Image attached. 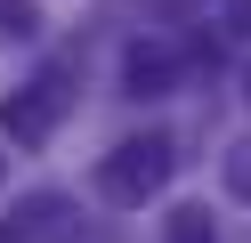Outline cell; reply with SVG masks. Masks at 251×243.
Masks as SVG:
<instances>
[{
    "instance_id": "6da1fadb",
    "label": "cell",
    "mask_w": 251,
    "mask_h": 243,
    "mask_svg": "<svg viewBox=\"0 0 251 243\" xmlns=\"http://www.w3.org/2000/svg\"><path fill=\"white\" fill-rule=\"evenodd\" d=\"M162 178H170V138H162V130L122 138L114 154L98 162V194H105V203H122V211H138L146 194H162Z\"/></svg>"
},
{
    "instance_id": "52a82bcc",
    "label": "cell",
    "mask_w": 251,
    "mask_h": 243,
    "mask_svg": "<svg viewBox=\"0 0 251 243\" xmlns=\"http://www.w3.org/2000/svg\"><path fill=\"white\" fill-rule=\"evenodd\" d=\"M227 8V32H251V0H219Z\"/></svg>"
},
{
    "instance_id": "7a4b0ae2",
    "label": "cell",
    "mask_w": 251,
    "mask_h": 243,
    "mask_svg": "<svg viewBox=\"0 0 251 243\" xmlns=\"http://www.w3.org/2000/svg\"><path fill=\"white\" fill-rule=\"evenodd\" d=\"M65 106H73L65 73H41L33 89H17L8 106H0V130H8L17 146H49V138H57V122H65Z\"/></svg>"
},
{
    "instance_id": "277c9868",
    "label": "cell",
    "mask_w": 251,
    "mask_h": 243,
    "mask_svg": "<svg viewBox=\"0 0 251 243\" xmlns=\"http://www.w3.org/2000/svg\"><path fill=\"white\" fill-rule=\"evenodd\" d=\"M162 243H219V227H211V211H202V203H178V211H170V227H162Z\"/></svg>"
},
{
    "instance_id": "30bf717a",
    "label": "cell",
    "mask_w": 251,
    "mask_h": 243,
    "mask_svg": "<svg viewBox=\"0 0 251 243\" xmlns=\"http://www.w3.org/2000/svg\"><path fill=\"white\" fill-rule=\"evenodd\" d=\"M0 178H8V162H0Z\"/></svg>"
},
{
    "instance_id": "ba28073f",
    "label": "cell",
    "mask_w": 251,
    "mask_h": 243,
    "mask_svg": "<svg viewBox=\"0 0 251 243\" xmlns=\"http://www.w3.org/2000/svg\"><path fill=\"white\" fill-rule=\"evenodd\" d=\"M0 243H17V219H0Z\"/></svg>"
},
{
    "instance_id": "9c48e42d",
    "label": "cell",
    "mask_w": 251,
    "mask_h": 243,
    "mask_svg": "<svg viewBox=\"0 0 251 243\" xmlns=\"http://www.w3.org/2000/svg\"><path fill=\"white\" fill-rule=\"evenodd\" d=\"M243 97H251V73H243Z\"/></svg>"
},
{
    "instance_id": "8992f818",
    "label": "cell",
    "mask_w": 251,
    "mask_h": 243,
    "mask_svg": "<svg viewBox=\"0 0 251 243\" xmlns=\"http://www.w3.org/2000/svg\"><path fill=\"white\" fill-rule=\"evenodd\" d=\"M227 194L251 203V146H227Z\"/></svg>"
},
{
    "instance_id": "5b68a950",
    "label": "cell",
    "mask_w": 251,
    "mask_h": 243,
    "mask_svg": "<svg viewBox=\"0 0 251 243\" xmlns=\"http://www.w3.org/2000/svg\"><path fill=\"white\" fill-rule=\"evenodd\" d=\"M0 32H8V41H33V32H41V8H33V0H0Z\"/></svg>"
},
{
    "instance_id": "3957f363",
    "label": "cell",
    "mask_w": 251,
    "mask_h": 243,
    "mask_svg": "<svg viewBox=\"0 0 251 243\" xmlns=\"http://www.w3.org/2000/svg\"><path fill=\"white\" fill-rule=\"evenodd\" d=\"M122 73H130V97H162L170 89V57H162V49H130Z\"/></svg>"
}]
</instances>
